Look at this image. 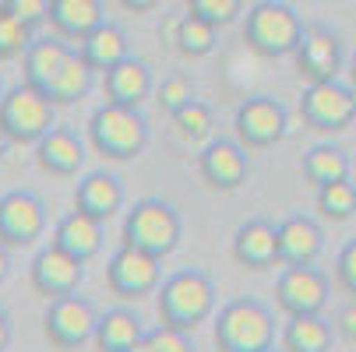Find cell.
I'll return each mask as SVG.
<instances>
[{
	"label": "cell",
	"instance_id": "cell-1",
	"mask_svg": "<svg viewBox=\"0 0 356 352\" xmlns=\"http://www.w3.org/2000/svg\"><path fill=\"white\" fill-rule=\"evenodd\" d=\"M216 282L201 271V268H180L170 278H163L159 292H156V307L163 324L194 331L197 324H205L216 314Z\"/></svg>",
	"mask_w": 356,
	"mask_h": 352
},
{
	"label": "cell",
	"instance_id": "cell-2",
	"mask_svg": "<svg viewBox=\"0 0 356 352\" xmlns=\"http://www.w3.org/2000/svg\"><path fill=\"white\" fill-rule=\"evenodd\" d=\"M212 338L219 352H268L275 345V317L261 299L236 296L219 307Z\"/></svg>",
	"mask_w": 356,
	"mask_h": 352
},
{
	"label": "cell",
	"instance_id": "cell-3",
	"mask_svg": "<svg viewBox=\"0 0 356 352\" xmlns=\"http://www.w3.org/2000/svg\"><path fill=\"white\" fill-rule=\"evenodd\" d=\"M303 18L296 15V8H289L286 0H261L247 11L243 22V42L254 49L258 57L279 60V57H293L296 46L303 39Z\"/></svg>",
	"mask_w": 356,
	"mask_h": 352
},
{
	"label": "cell",
	"instance_id": "cell-4",
	"mask_svg": "<svg viewBox=\"0 0 356 352\" xmlns=\"http://www.w3.org/2000/svg\"><path fill=\"white\" fill-rule=\"evenodd\" d=\"M88 144L113 162H131L148 148V124L134 106L103 103L88 117Z\"/></svg>",
	"mask_w": 356,
	"mask_h": 352
},
{
	"label": "cell",
	"instance_id": "cell-5",
	"mask_svg": "<svg viewBox=\"0 0 356 352\" xmlns=\"http://www.w3.org/2000/svg\"><path fill=\"white\" fill-rule=\"evenodd\" d=\"M180 215L170 201L159 197H145L124 215V229H120V243L145 250L152 258H170L180 246Z\"/></svg>",
	"mask_w": 356,
	"mask_h": 352
},
{
	"label": "cell",
	"instance_id": "cell-6",
	"mask_svg": "<svg viewBox=\"0 0 356 352\" xmlns=\"http://www.w3.org/2000/svg\"><path fill=\"white\" fill-rule=\"evenodd\" d=\"M54 117H57V103L29 81L8 88L4 99H0V131L8 134L11 144H35L42 134L57 127Z\"/></svg>",
	"mask_w": 356,
	"mask_h": 352
},
{
	"label": "cell",
	"instance_id": "cell-7",
	"mask_svg": "<svg viewBox=\"0 0 356 352\" xmlns=\"http://www.w3.org/2000/svg\"><path fill=\"white\" fill-rule=\"evenodd\" d=\"M300 117L318 134H342L356 124V88L335 81H314L300 92Z\"/></svg>",
	"mask_w": 356,
	"mask_h": 352
},
{
	"label": "cell",
	"instance_id": "cell-8",
	"mask_svg": "<svg viewBox=\"0 0 356 352\" xmlns=\"http://www.w3.org/2000/svg\"><path fill=\"white\" fill-rule=\"evenodd\" d=\"M99 328V314L88 299H81L78 292L60 296V299H49V307L42 314V335L49 338V345H57L64 352L81 349L85 342L95 338Z\"/></svg>",
	"mask_w": 356,
	"mask_h": 352
},
{
	"label": "cell",
	"instance_id": "cell-9",
	"mask_svg": "<svg viewBox=\"0 0 356 352\" xmlns=\"http://www.w3.org/2000/svg\"><path fill=\"white\" fill-rule=\"evenodd\" d=\"M275 307L286 317H314L328 307V275L314 265H289L275 278Z\"/></svg>",
	"mask_w": 356,
	"mask_h": 352
},
{
	"label": "cell",
	"instance_id": "cell-10",
	"mask_svg": "<svg viewBox=\"0 0 356 352\" xmlns=\"http://www.w3.org/2000/svg\"><path fill=\"white\" fill-rule=\"evenodd\" d=\"M233 127H236V141L243 148H272L286 137L289 117H286V106L279 103V99L250 95L236 106Z\"/></svg>",
	"mask_w": 356,
	"mask_h": 352
},
{
	"label": "cell",
	"instance_id": "cell-11",
	"mask_svg": "<svg viewBox=\"0 0 356 352\" xmlns=\"http://www.w3.org/2000/svg\"><path fill=\"white\" fill-rule=\"evenodd\" d=\"M106 282L124 299L152 296L163 285V258H152V254H145V250H134V246L120 243V250L106 261Z\"/></svg>",
	"mask_w": 356,
	"mask_h": 352
},
{
	"label": "cell",
	"instance_id": "cell-12",
	"mask_svg": "<svg viewBox=\"0 0 356 352\" xmlns=\"http://www.w3.org/2000/svg\"><path fill=\"white\" fill-rule=\"evenodd\" d=\"M46 233V205L32 190H8L0 197V243L32 246Z\"/></svg>",
	"mask_w": 356,
	"mask_h": 352
},
{
	"label": "cell",
	"instance_id": "cell-13",
	"mask_svg": "<svg viewBox=\"0 0 356 352\" xmlns=\"http://www.w3.org/2000/svg\"><path fill=\"white\" fill-rule=\"evenodd\" d=\"M293 60H296V74L307 85L335 81L342 71V39L328 25H307Z\"/></svg>",
	"mask_w": 356,
	"mask_h": 352
},
{
	"label": "cell",
	"instance_id": "cell-14",
	"mask_svg": "<svg viewBox=\"0 0 356 352\" xmlns=\"http://www.w3.org/2000/svg\"><path fill=\"white\" fill-rule=\"evenodd\" d=\"M29 278H32V289L39 296L60 299V296L78 292V285L85 282V261L71 258L67 250H60L57 243H49V246H42L39 254L32 258Z\"/></svg>",
	"mask_w": 356,
	"mask_h": 352
},
{
	"label": "cell",
	"instance_id": "cell-15",
	"mask_svg": "<svg viewBox=\"0 0 356 352\" xmlns=\"http://www.w3.org/2000/svg\"><path fill=\"white\" fill-rule=\"evenodd\" d=\"M197 173L201 180H205L212 190H240L250 176V159H247V148L240 141H209L205 148H201V156H197Z\"/></svg>",
	"mask_w": 356,
	"mask_h": 352
},
{
	"label": "cell",
	"instance_id": "cell-16",
	"mask_svg": "<svg viewBox=\"0 0 356 352\" xmlns=\"http://www.w3.org/2000/svg\"><path fill=\"white\" fill-rule=\"evenodd\" d=\"M279 240V265H314L325 250V233L311 215H289L275 226Z\"/></svg>",
	"mask_w": 356,
	"mask_h": 352
},
{
	"label": "cell",
	"instance_id": "cell-17",
	"mask_svg": "<svg viewBox=\"0 0 356 352\" xmlns=\"http://www.w3.org/2000/svg\"><path fill=\"white\" fill-rule=\"evenodd\" d=\"M233 261L247 271H268L279 265V240L268 219H250L233 233Z\"/></svg>",
	"mask_w": 356,
	"mask_h": 352
},
{
	"label": "cell",
	"instance_id": "cell-18",
	"mask_svg": "<svg viewBox=\"0 0 356 352\" xmlns=\"http://www.w3.org/2000/svg\"><path fill=\"white\" fill-rule=\"evenodd\" d=\"M35 166L49 176H78L85 166V141L71 127H54L35 141Z\"/></svg>",
	"mask_w": 356,
	"mask_h": 352
},
{
	"label": "cell",
	"instance_id": "cell-19",
	"mask_svg": "<svg viewBox=\"0 0 356 352\" xmlns=\"http://www.w3.org/2000/svg\"><path fill=\"white\" fill-rule=\"evenodd\" d=\"M74 208L99 219V222H110L124 208V183L106 169L85 173L74 187Z\"/></svg>",
	"mask_w": 356,
	"mask_h": 352
},
{
	"label": "cell",
	"instance_id": "cell-20",
	"mask_svg": "<svg viewBox=\"0 0 356 352\" xmlns=\"http://www.w3.org/2000/svg\"><path fill=\"white\" fill-rule=\"evenodd\" d=\"M106 222H99V219H92V215H85V212H67L57 226H54V243L60 246V250H67L71 258H78V261H92V258H99L103 254V240H106V229H103Z\"/></svg>",
	"mask_w": 356,
	"mask_h": 352
},
{
	"label": "cell",
	"instance_id": "cell-21",
	"mask_svg": "<svg viewBox=\"0 0 356 352\" xmlns=\"http://www.w3.org/2000/svg\"><path fill=\"white\" fill-rule=\"evenodd\" d=\"M71 49L74 46L67 39H60V35H39V39H32V46L25 49V57H22V81H29V85L46 92L49 85L57 81L64 60L71 57Z\"/></svg>",
	"mask_w": 356,
	"mask_h": 352
},
{
	"label": "cell",
	"instance_id": "cell-22",
	"mask_svg": "<svg viewBox=\"0 0 356 352\" xmlns=\"http://www.w3.org/2000/svg\"><path fill=\"white\" fill-rule=\"evenodd\" d=\"M103 92H106V103H120V106L138 110L145 99L156 92V81H152V71H148L145 60L127 57L103 74Z\"/></svg>",
	"mask_w": 356,
	"mask_h": 352
},
{
	"label": "cell",
	"instance_id": "cell-23",
	"mask_svg": "<svg viewBox=\"0 0 356 352\" xmlns=\"http://www.w3.org/2000/svg\"><path fill=\"white\" fill-rule=\"evenodd\" d=\"M103 22V0H54L49 4V28L67 42H81Z\"/></svg>",
	"mask_w": 356,
	"mask_h": 352
},
{
	"label": "cell",
	"instance_id": "cell-24",
	"mask_svg": "<svg viewBox=\"0 0 356 352\" xmlns=\"http://www.w3.org/2000/svg\"><path fill=\"white\" fill-rule=\"evenodd\" d=\"M145 324L134 310L127 307H113L106 314H99V328H95V349L99 352H134L145 342Z\"/></svg>",
	"mask_w": 356,
	"mask_h": 352
},
{
	"label": "cell",
	"instance_id": "cell-25",
	"mask_svg": "<svg viewBox=\"0 0 356 352\" xmlns=\"http://www.w3.org/2000/svg\"><path fill=\"white\" fill-rule=\"evenodd\" d=\"M78 53L85 57V64L92 67V71H110V67H117L120 60H127L131 57V42H127V32L120 28V25H113V22H103L95 32H88L81 42H78Z\"/></svg>",
	"mask_w": 356,
	"mask_h": 352
},
{
	"label": "cell",
	"instance_id": "cell-26",
	"mask_svg": "<svg viewBox=\"0 0 356 352\" xmlns=\"http://www.w3.org/2000/svg\"><path fill=\"white\" fill-rule=\"evenodd\" d=\"M279 349L286 352H328L332 349V324L314 314V317H289L279 335Z\"/></svg>",
	"mask_w": 356,
	"mask_h": 352
},
{
	"label": "cell",
	"instance_id": "cell-27",
	"mask_svg": "<svg viewBox=\"0 0 356 352\" xmlns=\"http://www.w3.org/2000/svg\"><path fill=\"white\" fill-rule=\"evenodd\" d=\"M92 74L95 71L85 64V57L78 53V49H71V57L64 60L57 81L46 88V95L54 99L57 106H74V103H81V99L92 92Z\"/></svg>",
	"mask_w": 356,
	"mask_h": 352
},
{
	"label": "cell",
	"instance_id": "cell-28",
	"mask_svg": "<svg viewBox=\"0 0 356 352\" xmlns=\"http://www.w3.org/2000/svg\"><path fill=\"white\" fill-rule=\"evenodd\" d=\"M303 176H307L314 187H328L335 180L353 176V159L339 144H314L311 152L303 156Z\"/></svg>",
	"mask_w": 356,
	"mask_h": 352
},
{
	"label": "cell",
	"instance_id": "cell-29",
	"mask_svg": "<svg viewBox=\"0 0 356 352\" xmlns=\"http://www.w3.org/2000/svg\"><path fill=\"white\" fill-rule=\"evenodd\" d=\"M216 39H219V28H216V25H209L205 18L191 15V11L177 22V32H173L177 49H180L184 57H191V60L209 57L212 49H216Z\"/></svg>",
	"mask_w": 356,
	"mask_h": 352
},
{
	"label": "cell",
	"instance_id": "cell-30",
	"mask_svg": "<svg viewBox=\"0 0 356 352\" xmlns=\"http://www.w3.org/2000/svg\"><path fill=\"white\" fill-rule=\"evenodd\" d=\"M212 127H216V113L209 103H201V99H191L187 106H180L173 113V131L184 144H201L212 137Z\"/></svg>",
	"mask_w": 356,
	"mask_h": 352
},
{
	"label": "cell",
	"instance_id": "cell-31",
	"mask_svg": "<svg viewBox=\"0 0 356 352\" xmlns=\"http://www.w3.org/2000/svg\"><path fill=\"white\" fill-rule=\"evenodd\" d=\"M318 212L328 222H349L356 215V180H335L328 187H318Z\"/></svg>",
	"mask_w": 356,
	"mask_h": 352
},
{
	"label": "cell",
	"instance_id": "cell-32",
	"mask_svg": "<svg viewBox=\"0 0 356 352\" xmlns=\"http://www.w3.org/2000/svg\"><path fill=\"white\" fill-rule=\"evenodd\" d=\"M32 39H35L32 28H25L22 22H15L4 8H0V64L25 57V49L32 46Z\"/></svg>",
	"mask_w": 356,
	"mask_h": 352
},
{
	"label": "cell",
	"instance_id": "cell-33",
	"mask_svg": "<svg viewBox=\"0 0 356 352\" xmlns=\"http://www.w3.org/2000/svg\"><path fill=\"white\" fill-rule=\"evenodd\" d=\"M187 11L205 18L216 28H226L243 15V0H187Z\"/></svg>",
	"mask_w": 356,
	"mask_h": 352
},
{
	"label": "cell",
	"instance_id": "cell-34",
	"mask_svg": "<svg viewBox=\"0 0 356 352\" xmlns=\"http://www.w3.org/2000/svg\"><path fill=\"white\" fill-rule=\"evenodd\" d=\"M156 103H159V110H166L170 117L180 110V106H187L191 99H194V88H191V81L184 78V74H170V78H163V85H156Z\"/></svg>",
	"mask_w": 356,
	"mask_h": 352
},
{
	"label": "cell",
	"instance_id": "cell-35",
	"mask_svg": "<svg viewBox=\"0 0 356 352\" xmlns=\"http://www.w3.org/2000/svg\"><path fill=\"white\" fill-rule=\"evenodd\" d=\"M145 345L148 352H194V342H191V331L184 328H173V324H159L145 335Z\"/></svg>",
	"mask_w": 356,
	"mask_h": 352
},
{
	"label": "cell",
	"instance_id": "cell-36",
	"mask_svg": "<svg viewBox=\"0 0 356 352\" xmlns=\"http://www.w3.org/2000/svg\"><path fill=\"white\" fill-rule=\"evenodd\" d=\"M49 4H54V0H0V8L32 32L49 22Z\"/></svg>",
	"mask_w": 356,
	"mask_h": 352
},
{
	"label": "cell",
	"instance_id": "cell-37",
	"mask_svg": "<svg viewBox=\"0 0 356 352\" xmlns=\"http://www.w3.org/2000/svg\"><path fill=\"white\" fill-rule=\"evenodd\" d=\"M335 278H339V285L349 296H356V240H349L339 250V258H335Z\"/></svg>",
	"mask_w": 356,
	"mask_h": 352
},
{
	"label": "cell",
	"instance_id": "cell-38",
	"mask_svg": "<svg viewBox=\"0 0 356 352\" xmlns=\"http://www.w3.org/2000/svg\"><path fill=\"white\" fill-rule=\"evenodd\" d=\"M335 328H339V335H342L346 342H356V303H349V307L339 310Z\"/></svg>",
	"mask_w": 356,
	"mask_h": 352
},
{
	"label": "cell",
	"instance_id": "cell-39",
	"mask_svg": "<svg viewBox=\"0 0 356 352\" xmlns=\"http://www.w3.org/2000/svg\"><path fill=\"white\" fill-rule=\"evenodd\" d=\"M117 4L124 8V11H134V15H148V11H156L163 0H117Z\"/></svg>",
	"mask_w": 356,
	"mask_h": 352
},
{
	"label": "cell",
	"instance_id": "cell-40",
	"mask_svg": "<svg viewBox=\"0 0 356 352\" xmlns=\"http://www.w3.org/2000/svg\"><path fill=\"white\" fill-rule=\"evenodd\" d=\"M8 345H11V317L0 310V352H8Z\"/></svg>",
	"mask_w": 356,
	"mask_h": 352
},
{
	"label": "cell",
	"instance_id": "cell-41",
	"mask_svg": "<svg viewBox=\"0 0 356 352\" xmlns=\"http://www.w3.org/2000/svg\"><path fill=\"white\" fill-rule=\"evenodd\" d=\"M11 275V258H8V243H0V285L8 282Z\"/></svg>",
	"mask_w": 356,
	"mask_h": 352
},
{
	"label": "cell",
	"instance_id": "cell-42",
	"mask_svg": "<svg viewBox=\"0 0 356 352\" xmlns=\"http://www.w3.org/2000/svg\"><path fill=\"white\" fill-rule=\"evenodd\" d=\"M8 144H11V141H8V134H4V131H0V159H4V156H8Z\"/></svg>",
	"mask_w": 356,
	"mask_h": 352
},
{
	"label": "cell",
	"instance_id": "cell-43",
	"mask_svg": "<svg viewBox=\"0 0 356 352\" xmlns=\"http://www.w3.org/2000/svg\"><path fill=\"white\" fill-rule=\"evenodd\" d=\"M349 85L356 88V53H353V60H349Z\"/></svg>",
	"mask_w": 356,
	"mask_h": 352
},
{
	"label": "cell",
	"instance_id": "cell-44",
	"mask_svg": "<svg viewBox=\"0 0 356 352\" xmlns=\"http://www.w3.org/2000/svg\"><path fill=\"white\" fill-rule=\"evenodd\" d=\"M353 180H356V156H353Z\"/></svg>",
	"mask_w": 356,
	"mask_h": 352
},
{
	"label": "cell",
	"instance_id": "cell-45",
	"mask_svg": "<svg viewBox=\"0 0 356 352\" xmlns=\"http://www.w3.org/2000/svg\"><path fill=\"white\" fill-rule=\"evenodd\" d=\"M268 352H286V349H275V345H272V349H268Z\"/></svg>",
	"mask_w": 356,
	"mask_h": 352
},
{
	"label": "cell",
	"instance_id": "cell-46",
	"mask_svg": "<svg viewBox=\"0 0 356 352\" xmlns=\"http://www.w3.org/2000/svg\"><path fill=\"white\" fill-rule=\"evenodd\" d=\"M0 99H4V81H0Z\"/></svg>",
	"mask_w": 356,
	"mask_h": 352
}]
</instances>
